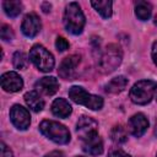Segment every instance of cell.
Returning <instances> with one entry per match:
<instances>
[{
    "mask_svg": "<svg viewBox=\"0 0 157 157\" xmlns=\"http://www.w3.org/2000/svg\"><path fill=\"white\" fill-rule=\"evenodd\" d=\"M86 20L85 15L77 2H70L65 7L64 12V26L71 34H80L83 31Z\"/></svg>",
    "mask_w": 157,
    "mask_h": 157,
    "instance_id": "6da1fadb",
    "label": "cell"
},
{
    "mask_svg": "<svg viewBox=\"0 0 157 157\" xmlns=\"http://www.w3.org/2000/svg\"><path fill=\"white\" fill-rule=\"evenodd\" d=\"M157 90V82L151 80L137 81L130 90V99L135 104H147L153 98Z\"/></svg>",
    "mask_w": 157,
    "mask_h": 157,
    "instance_id": "7a4b0ae2",
    "label": "cell"
},
{
    "mask_svg": "<svg viewBox=\"0 0 157 157\" xmlns=\"http://www.w3.org/2000/svg\"><path fill=\"white\" fill-rule=\"evenodd\" d=\"M40 132L55 144L64 145L70 141V131L63 124L54 120H43L39 125Z\"/></svg>",
    "mask_w": 157,
    "mask_h": 157,
    "instance_id": "3957f363",
    "label": "cell"
},
{
    "mask_svg": "<svg viewBox=\"0 0 157 157\" xmlns=\"http://www.w3.org/2000/svg\"><path fill=\"white\" fill-rule=\"evenodd\" d=\"M121 59H123L121 49L117 44H108L99 56L98 67L101 72L110 74L121 64Z\"/></svg>",
    "mask_w": 157,
    "mask_h": 157,
    "instance_id": "277c9868",
    "label": "cell"
},
{
    "mask_svg": "<svg viewBox=\"0 0 157 157\" xmlns=\"http://www.w3.org/2000/svg\"><path fill=\"white\" fill-rule=\"evenodd\" d=\"M69 97L72 102L85 105L92 110H99L103 107V99L99 96L91 94L80 86H72L69 90Z\"/></svg>",
    "mask_w": 157,
    "mask_h": 157,
    "instance_id": "5b68a950",
    "label": "cell"
},
{
    "mask_svg": "<svg viewBox=\"0 0 157 157\" xmlns=\"http://www.w3.org/2000/svg\"><path fill=\"white\" fill-rule=\"evenodd\" d=\"M29 60L39 71L43 72L52 71L55 64L53 54L40 44H36L32 47V49L29 50Z\"/></svg>",
    "mask_w": 157,
    "mask_h": 157,
    "instance_id": "8992f818",
    "label": "cell"
},
{
    "mask_svg": "<svg viewBox=\"0 0 157 157\" xmlns=\"http://www.w3.org/2000/svg\"><path fill=\"white\" fill-rule=\"evenodd\" d=\"M10 119L12 121V124L18 129V130H26L28 129L29 124H31V117H29V112L23 108L20 104H15L11 110H10Z\"/></svg>",
    "mask_w": 157,
    "mask_h": 157,
    "instance_id": "52a82bcc",
    "label": "cell"
},
{
    "mask_svg": "<svg viewBox=\"0 0 157 157\" xmlns=\"http://www.w3.org/2000/svg\"><path fill=\"white\" fill-rule=\"evenodd\" d=\"M97 129H98V123L93 118L86 117V115H82L78 119L77 125H76L77 135L82 141L93 136V135H96V134H98Z\"/></svg>",
    "mask_w": 157,
    "mask_h": 157,
    "instance_id": "ba28073f",
    "label": "cell"
},
{
    "mask_svg": "<svg viewBox=\"0 0 157 157\" xmlns=\"http://www.w3.org/2000/svg\"><path fill=\"white\" fill-rule=\"evenodd\" d=\"M40 28H42V23H40L39 17L36 13L31 12L25 16L22 25H21V29L26 37H29V38L36 37L39 33Z\"/></svg>",
    "mask_w": 157,
    "mask_h": 157,
    "instance_id": "9c48e42d",
    "label": "cell"
},
{
    "mask_svg": "<svg viewBox=\"0 0 157 157\" xmlns=\"http://www.w3.org/2000/svg\"><path fill=\"white\" fill-rule=\"evenodd\" d=\"M1 87L6 92H18L23 87V80L17 72L9 71L1 76Z\"/></svg>",
    "mask_w": 157,
    "mask_h": 157,
    "instance_id": "30bf717a",
    "label": "cell"
},
{
    "mask_svg": "<svg viewBox=\"0 0 157 157\" xmlns=\"http://www.w3.org/2000/svg\"><path fill=\"white\" fill-rule=\"evenodd\" d=\"M80 63V56L78 55H70V56H66L65 59H63V61L60 63L59 65V69H58V74L61 78H65V80H70L74 74H75V70L77 67Z\"/></svg>",
    "mask_w": 157,
    "mask_h": 157,
    "instance_id": "8fae6325",
    "label": "cell"
},
{
    "mask_svg": "<svg viewBox=\"0 0 157 157\" xmlns=\"http://www.w3.org/2000/svg\"><path fill=\"white\" fill-rule=\"evenodd\" d=\"M129 130L135 137H140L145 134V131L148 128V120L142 113H137L132 115L129 120Z\"/></svg>",
    "mask_w": 157,
    "mask_h": 157,
    "instance_id": "7c38bea8",
    "label": "cell"
},
{
    "mask_svg": "<svg viewBox=\"0 0 157 157\" xmlns=\"http://www.w3.org/2000/svg\"><path fill=\"white\" fill-rule=\"evenodd\" d=\"M82 150L92 156H98L103 152V141L98 134L82 141Z\"/></svg>",
    "mask_w": 157,
    "mask_h": 157,
    "instance_id": "4fadbf2b",
    "label": "cell"
},
{
    "mask_svg": "<svg viewBox=\"0 0 157 157\" xmlns=\"http://www.w3.org/2000/svg\"><path fill=\"white\" fill-rule=\"evenodd\" d=\"M36 88L47 96H52L59 90V82L53 76H45L36 82Z\"/></svg>",
    "mask_w": 157,
    "mask_h": 157,
    "instance_id": "5bb4252c",
    "label": "cell"
},
{
    "mask_svg": "<svg viewBox=\"0 0 157 157\" xmlns=\"http://www.w3.org/2000/svg\"><path fill=\"white\" fill-rule=\"evenodd\" d=\"M72 112L70 103L64 98H56L52 104V113L59 118H67Z\"/></svg>",
    "mask_w": 157,
    "mask_h": 157,
    "instance_id": "9a60e30c",
    "label": "cell"
},
{
    "mask_svg": "<svg viewBox=\"0 0 157 157\" xmlns=\"http://www.w3.org/2000/svg\"><path fill=\"white\" fill-rule=\"evenodd\" d=\"M25 101L27 103V105L33 110V112H40L44 108V101L43 98L39 96V93L37 91H29L25 94Z\"/></svg>",
    "mask_w": 157,
    "mask_h": 157,
    "instance_id": "2e32d148",
    "label": "cell"
},
{
    "mask_svg": "<svg viewBox=\"0 0 157 157\" xmlns=\"http://www.w3.org/2000/svg\"><path fill=\"white\" fill-rule=\"evenodd\" d=\"M128 85V78L125 76H117L114 78H112L107 85H105V91L108 93H113V94H117V93H120L125 90Z\"/></svg>",
    "mask_w": 157,
    "mask_h": 157,
    "instance_id": "e0dca14e",
    "label": "cell"
},
{
    "mask_svg": "<svg viewBox=\"0 0 157 157\" xmlns=\"http://www.w3.org/2000/svg\"><path fill=\"white\" fill-rule=\"evenodd\" d=\"M135 13L139 20L146 21L151 17L152 13V6L147 1H137L135 4Z\"/></svg>",
    "mask_w": 157,
    "mask_h": 157,
    "instance_id": "ac0fdd59",
    "label": "cell"
},
{
    "mask_svg": "<svg viewBox=\"0 0 157 157\" xmlns=\"http://www.w3.org/2000/svg\"><path fill=\"white\" fill-rule=\"evenodd\" d=\"M91 5L97 10V12L103 18H109L112 16V1L110 0H99V1H91Z\"/></svg>",
    "mask_w": 157,
    "mask_h": 157,
    "instance_id": "d6986e66",
    "label": "cell"
},
{
    "mask_svg": "<svg viewBox=\"0 0 157 157\" xmlns=\"http://www.w3.org/2000/svg\"><path fill=\"white\" fill-rule=\"evenodd\" d=\"M2 9L9 17H16L22 11V4H21V1H9L7 0V1L2 2Z\"/></svg>",
    "mask_w": 157,
    "mask_h": 157,
    "instance_id": "ffe728a7",
    "label": "cell"
},
{
    "mask_svg": "<svg viewBox=\"0 0 157 157\" xmlns=\"http://www.w3.org/2000/svg\"><path fill=\"white\" fill-rule=\"evenodd\" d=\"M110 139L115 144H124L128 140L126 129L123 125H115L110 131Z\"/></svg>",
    "mask_w": 157,
    "mask_h": 157,
    "instance_id": "44dd1931",
    "label": "cell"
},
{
    "mask_svg": "<svg viewBox=\"0 0 157 157\" xmlns=\"http://www.w3.org/2000/svg\"><path fill=\"white\" fill-rule=\"evenodd\" d=\"M12 64L15 66V69L18 70H25L28 66V58L25 53L22 52H16L12 56Z\"/></svg>",
    "mask_w": 157,
    "mask_h": 157,
    "instance_id": "7402d4cb",
    "label": "cell"
},
{
    "mask_svg": "<svg viewBox=\"0 0 157 157\" xmlns=\"http://www.w3.org/2000/svg\"><path fill=\"white\" fill-rule=\"evenodd\" d=\"M0 37H1V39L5 40V42L12 40V39H13L12 28H11L9 25H2V26H1V29H0Z\"/></svg>",
    "mask_w": 157,
    "mask_h": 157,
    "instance_id": "603a6c76",
    "label": "cell"
},
{
    "mask_svg": "<svg viewBox=\"0 0 157 157\" xmlns=\"http://www.w3.org/2000/svg\"><path fill=\"white\" fill-rule=\"evenodd\" d=\"M55 47L59 52H65L69 48V42L64 37H58L55 40Z\"/></svg>",
    "mask_w": 157,
    "mask_h": 157,
    "instance_id": "cb8c5ba5",
    "label": "cell"
},
{
    "mask_svg": "<svg viewBox=\"0 0 157 157\" xmlns=\"http://www.w3.org/2000/svg\"><path fill=\"white\" fill-rule=\"evenodd\" d=\"M1 157H13L12 151L4 142H1Z\"/></svg>",
    "mask_w": 157,
    "mask_h": 157,
    "instance_id": "d4e9b609",
    "label": "cell"
},
{
    "mask_svg": "<svg viewBox=\"0 0 157 157\" xmlns=\"http://www.w3.org/2000/svg\"><path fill=\"white\" fill-rule=\"evenodd\" d=\"M108 157H131V156H130L129 153H126V152L121 151V150H115V151L110 152Z\"/></svg>",
    "mask_w": 157,
    "mask_h": 157,
    "instance_id": "484cf974",
    "label": "cell"
},
{
    "mask_svg": "<svg viewBox=\"0 0 157 157\" xmlns=\"http://www.w3.org/2000/svg\"><path fill=\"white\" fill-rule=\"evenodd\" d=\"M151 55H152V60H153V63L157 65V42H155V43H153Z\"/></svg>",
    "mask_w": 157,
    "mask_h": 157,
    "instance_id": "4316f807",
    "label": "cell"
},
{
    "mask_svg": "<svg viewBox=\"0 0 157 157\" xmlns=\"http://www.w3.org/2000/svg\"><path fill=\"white\" fill-rule=\"evenodd\" d=\"M44 157H65V156H64V153L61 151H53V152L47 153Z\"/></svg>",
    "mask_w": 157,
    "mask_h": 157,
    "instance_id": "83f0119b",
    "label": "cell"
},
{
    "mask_svg": "<svg viewBox=\"0 0 157 157\" xmlns=\"http://www.w3.org/2000/svg\"><path fill=\"white\" fill-rule=\"evenodd\" d=\"M42 7H43V11L47 13V12H49V11H50V7H52V5H50L49 2H43Z\"/></svg>",
    "mask_w": 157,
    "mask_h": 157,
    "instance_id": "f1b7e54d",
    "label": "cell"
},
{
    "mask_svg": "<svg viewBox=\"0 0 157 157\" xmlns=\"http://www.w3.org/2000/svg\"><path fill=\"white\" fill-rule=\"evenodd\" d=\"M153 23H155V25H156V26H157V15H156V16H155V20H153Z\"/></svg>",
    "mask_w": 157,
    "mask_h": 157,
    "instance_id": "f546056e",
    "label": "cell"
},
{
    "mask_svg": "<svg viewBox=\"0 0 157 157\" xmlns=\"http://www.w3.org/2000/svg\"><path fill=\"white\" fill-rule=\"evenodd\" d=\"M155 134L157 135V124H156V129H155Z\"/></svg>",
    "mask_w": 157,
    "mask_h": 157,
    "instance_id": "4dcf8cb0",
    "label": "cell"
},
{
    "mask_svg": "<svg viewBox=\"0 0 157 157\" xmlns=\"http://www.w3.org/2000/svg\"><path fill=\"white\" fill-rule=\"evenodd\" d=\"M78 157H81V156H78Z\"/></svg>",
    "mask_w": 157,
    "mask_h": 157,
    "instance_id": "1f68e13d",
    "label": "cell"
}]
</instances>
